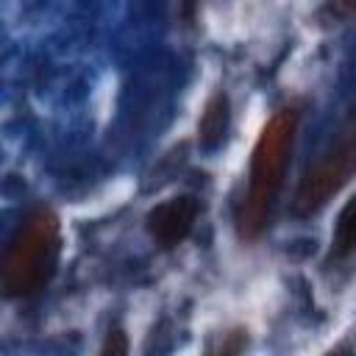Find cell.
<instances>
[{"label":"cell","instance_id":"cell-1","mask_svg":"<svg viewBox=\"0 0 356 356\" xmlns=\"http://www.w3.org/2000/svg\"><path fill=\"white\" fill-rule=\"evenodd\" d=\"M298 122H300V111L295 106H284L264 122L256 139L250 156L248 189L236 209V234L242 239H256L270 225L273 209L284 189V175L295 147Z\"/></svg>","mask_w":356,"mask_h":356},{"label":"cell","instance_id":"cell-2","mask_svg":"<svg viewBox=\"0 0 356 356\" xmlns=\"http://www.w3.org/2000/svg\"><path fill=\"white\" fill-rule=\"evenodd\" d=\"M61 259V222L47 206L33 209L17 225L0 264L6 298H33L56 275Z\"/></svg>","mask_w":356,"mask_h":356},{"label":"cell","instance_id":"cell-3","mask_svg":"<svg viewBox=\"0 0 356 356\" xmlns=\"http://www.w3.org/2000/svg\"><path fill=\"white\" fill-rule=\"evenodd\" d=\"M353 172H356V114L339 131L337 142L300 178L295 200H292V211L298 217H312L331 200V195L339 192V186Z\"/></svg>","mask_w":356,"mask_h":356},{"label":"cell","instance_id":"cell-4","mask_svg":"<svg viewBox=\"0 0 356 356\" xmlns=\"http://www.w3.org/2000/svg\"><path fill=\"white\" fill-rule=\"evenodd\" d=\"M197 211H200V203H197L195 195H178V197L161 200L145 217L147 234L159 245H164V248L181 245L192 234L195 220H197Z\"/></svg>","mask_w":356,"mask_h":356},{"label":"cell","instance_id":"cell-5","mask_svg":"<svg viewBox=\"0 0 356 356\" xmlns=\"http://www.w3.org/2000/svg\"><path fill=\"white\" fill-rule=\"evenodd\" d=\"M231 128V100L225 92H217L206 100L197 120V145L203 150H217Z\"/></svg>","mask_w":356,"mask_h":356},{"label":"cell","instance_id":"cell-6","mask_svg":"<svg viewBox=\"0 0 356 356\" xmlns=\"http://www.w3.org/2000/svg\"><path fill=\"white\" fill-rule=\"evenodd\" d=\"M356 256V195L342 206L331 234V259L342 261Z\"/></svg>","mask_w":356,"mask_h":356},{"label":"cell","instance_id":"cell-7","mask_svg":"<svg viewBox=\"0 0 356 356\" xmlns=\"http://www.w3.org/2000/svg\"><path fill=\"white\" fill-rule=\"evenodd\" d=\"M245 345H248V331L236 328V331L225 334V342L220 348H214V353H239V350H245Z\"/></svg>","mask_w":356,"mask_h":356},{"label":"cell","instance_id":"cell-8","mask_svg":"<svg viewBox=\"0 0 356 356\" xmlns=\"http://www.w3.org/2000/svg\"><path fill=\"white\" fill-rule=\"evenodd\" d=\"M100 353L103 356H120V353H128V339H125V334L120 331V328H114V331H108V337H106V342H103V348H100Z\"/></svg>","mask_w":356,"mask_h":356},{"label":"cell","instance_id":"cell-9","mask_svg":"<svg viewBox=\"0 0 356 356\" xmlns=\"http://www.w3.org/2000/svg\"><path fill=\"white\" fill-rule=\"evenodd\" d=\"M195 11H197V0H181V17H184V22H192L195 19Z\"/></svg>","mask_w":356,"mask_h":356},{"label":"cell","instance_id":"cell-10","mask_svg":"<svg viewBox=\"0 0 356 356\" xmlns=\"http://www.w3.org/2000/svg\"><path fill=\"white\" fill-rule=\"evenodd\" d=\"M353 6H356V0H353Z\"/></svg>","mask_w":356,"mask_h":356}]
</instances>
